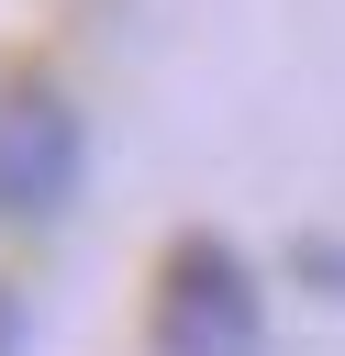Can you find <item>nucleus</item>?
<instances>
[{"label":"nucleus","mask_w":345,"mask_h":356,"mask_svg":"<svg viewBox=\"0 0 345 356\" xmlns=\"http://www.w3.org/2000/svg\"><path fill=\"white\" fill-rule=\"evenodd\" d=\"M89 122L56 78H0V222H56L78 200Z\"/></svg>","instance_id":"2"},{"label":"nucleus","mask_w":345,"mask_h":356,"mask_svg":"<svg viewBox=\"0 0 345 356\" xmlns=\"http://www.w3.org/2000/svg\"><path fill=\"white\" fill-rule=\"evenodd\" d=\"M22 345H33V312H22V289L0 278V356H22Z\"/></svg>","instance_id":"4"},{"label":"nucleus","mask_w":345,"mask_h":356,"mask_svg":"<svg viewBox=\"0 0 345 356\" xmlns=\"http://www.w3.org/2000/svg\"><path fill=\"white\" fill-rule=\"evenodd\" d=\"M300 289H323V300H345V234H300Z\"/></svg>","instance_id":"3"},{"label":"nucleus","mask_w":345,"mask_h":356,"mask_svg":"<svg viewBox=\"0 0 345 356\" xmlns=\"http://www.w3.org/2000/svg\"><path fill=\"white\" fill-rule=\"evenodd\" d=\"M145 334H156V356H267V289L223 234H178L156 256Z\"/></svg>","instance_id":"1"}]
</instances>
